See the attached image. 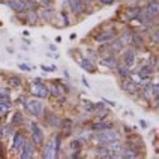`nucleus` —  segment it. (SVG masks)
Segmentation results:
<instances>
[{"label": "nucleus", "mask_w": 159, "mask_h": 159, "mask_svg": "<svg viewBox=\"0 0 159 159\" xmlns=\"http://www.w3.org/2000/svg\"><path fill=\"white\" fill-rule=\"evenodd\" d=\"M42 70L46 71V72H52V71H56V66H52V67H47V66H42Z\"/></svg>", "instance_id": "obj_31"}, {"label": "nucleus", "mask_w": 159, "mask_h": 159, "mask_svg": "<svg viewBox=\"0 0 159 159\" xmlns=\"http://www.w3.org/2000/svg\"><path fill=\"white\" fill-rule=\"evenodd\" d=\"M57 157V150H56V142L49 140L47 142V144L44 145L43 149V158L46 159H53Z\"/></svg>", "instance_id": "obj_4"}, {"label": "nucleus", "mask_w": 159, "mask_h": 159, "mask_svg": "<svg viewBox=\"0 0 159 159\" xmlns=\"http://www.w3.org/2000/svg\"><path fill=\"white\" fill-rule=\"evenodd\" d=\"M152 72H153L152 67H150V66H145V67H143V68L140 70V72H139V76L144 78L145 76H149V75H152Z\"/></svg>", "instance_id": "obj_23"}, {"label": "nucleus", "mask_w": 159, "mask_h": 159, "mask_svg": "<svg viewBox=\"0 0 159 159\" xmlns=\"http://www.w3.org/2000/svg\"><path fill=\"white\" fill-rule=\"evenodd\" d=\"M117 68V71H119V73H120V76H123V77H128L129 76V67L128 66H117L116 67Z\"/></svg>", "instance_id": "obj_24"}, {"label": "nucleus", "mask_w": 159, "mask_h": 159, "mask_svg": "<svg viewBox=\"0 0 159 159\" xmlns=\"http://www.w3.org/2000/svg\"><path fill=\"white\" fill-rule=\"evenodd\" d=\"M104 101L105 102H107L109 105H111V106H115V102H112V101H109V100H105V98H104Z\"/></svg>", "instance_id": "obj_40"}, {"label": "nucleus", "mask_w": 159, "mask_h": 159, "mask_svg": "<svg viewBox=\"0 0 159 159\" xmlns=\"http://www.w3.org/2000/svg\"><path fill=\"white\" fill-rule=\"evenodd\" d=\"M9 84H10L11 86L16 87V86L20 85V80H19L18 77H10V78H9Z\"/></svg>", "instance_id": "obj_27"}, {"label": "nucleus", "mask_w": 159, "mask_h": 159, "mask_svg": "<svg viewBox=\"0 0 159 159\" xmlns=\"http://www.w3.org/2000/svg\"><path fill=\"white\" fill-rule=\"evenodd\" d=\"M124 62H125V66H128V67H131L135 63V54H134V52L131 49L125 52V54H124Z\"/></svg>", "instance_id": "obj_12"}, {"label": "nucleus", "mask_w": 159, "mask_h": 159, "mask_svg": "<svg viewBox=\"0 0 159 159\" xmlns=\"http://www.w3.org/2000/svg\"><path fill=\"white\" fill-rule=\"evenodd\" d=\"M70 7L73 13H82L85 10V3L80 0H70Z\"/></svg>", "instance_id": "obj_8"}, {"label": "nucleus", "mask_w": 159, "mask_h": 159, "mask_svg": "<svg viewBox=\"0 0 159 159\" xmlns=\"http://www.w3.org/2000/svg\"><path fill=\"white\" fill-rule=\"evenodd\" d=\"M0 154H2V145H0Z\"/></svg>", "instance_id": "obj_46"}, {"label": "nucleus", "mask_w": 159, "mask_h": 159, "mask_svg": "<svg viewBox=\"0 0 159 159\" xmlns=\"http://www.w3.org/2000/svg\"><path fill=\"white\" fill-rule=\"evenodd\" d=\"M119 134L111 129H106V130H102V133L97 134L96 135V140L100 143L101 145H105V144H110L115 140H119Z\"/></svg>", "instance_id": "obj_1"}, {"label": "nucleus", "mask_w": 159, "mask_h": 159, "mask_svg": "<svg viewBox=\"0 0 159 159\" xmlns=\"http://www.w3.org/2000/svg\"><path fill=\"white\" fill-rule=\"evenodd\" d=\"M62 16H63V19H65V24L68 25V24H70V23H68V16H67V14H66L65 11H62Z\"/></svg>", "instance_id": "obj_37"}, {"label": "nucleus", "mask_w": 159, "mask_h": 159, "mask_svg": "<svg viewBox=\"0 0 159 159\" xmlns=\"http://www.w3.org/2000/svg\"><path fill=\"white\" fill-rule=\"evenodd\" d=\"M131 43H133V46H135V47H140L142 44H143V38L139 35V34H133L131 35Z\"/></svg>", "instance_id": "obj_22"}, {"label": "nucleus", "mask_w": 159, "mask_h": 159, "mask_svg": "<svg viewBox=\"0 0 159 159\" xmlns=\"http://www.w3.org/2000/svg\"><path fill=\"white\" fill-rule=\"evenodd\" d=\"M49 92H51L53 96L59 97L61 95L65 93V89H63L61 85H58V84H53V85L51 86V89H49Z\"/></svg>", "instance_id": "obj_15"}, {"label": "nucleus", "mask_w": 159, "mask_h": 159, "mask_svg": "<svg viewBox=\"0 0 159 159\" xmlns=\"http://www.w3.org/2000/svg\"><path fill=\"white\" fill-rule=\"evenodd\" d=\"M3 135H4V134H3V126H2V125H0V138H2Z\"/></svg>", "instance_id": "obj_43"}, {"label": "nucleus", "mask_w": 159, "mask_h": 159, "mask_svg": "<svg viewBox=\"0 0 159 159\" xmlns=\"http://www.w3.org/2000/svg\"><path fill=\"white\" fill-rule=\"evenodd\" d=\"M24 143H25L24 136H23L20 133H15L14 139H13V147H14L15 149H19V148H22V147L24 145Z\"/></svg>", "instance_id": "obj_11"}, {"label": "nucleus", "mask_w": 159, "mask_h": 159, "mask_svg": "<svg viewBox=\"0 0 159 159\" xmlns=\"http://www.w3.org/2000/svg\"><path fill=\"white\" fill-rule=\"evenodd\" d=\"M71 148H72V149H75L76 152H78L80 149H81V143H80L78 140H75V142H72V143H71Z\"/></svg>", "instance_id": "obj_28"}, {"label": "nucleus", "mask_w": 159, "mask_h": 159, "mask_svg": "<svg viewBox=\"0 0 159 159\" xmlns=\"http://www.w3.org/2000/svg\"><path fill=\"white\" fill-rule=\"evenodd\" d=\"M158 11H159V4H158V2H157V0H155V2H150L148 4V8H147L148 16L153 18V16L158 15Z\"/></svg>", "instance_id": "obj_10"}, {"label": "nucleus", "mask_w": 159, "mask_h": 159, "mask_svg": "<svg viewBox=\"0 0 159 159\" xmlns=\"http://www.w3.org/2000/svg\"><path fill=\"white\" fill-rule=\"evenodd\" d=\"M82 82H84V84H85V85H86V86H87V87H90V85H89V84H87V81H86V78H85V77H84V78H82Z\"/></svg>", "instance_id": "obj_41"}, {"label": "nucleus", "mask_w": 159, "mask_h": 159, "mask_svg": "<svg viewBox=\"0 0 159 159\" xmlns=\"http://www.w3.org/2000/svg\"><path fill=\"white\" fill-rule=\"evenodd\" d=\"M152 39H153V43H158V30H155L154 33H153V37H152Z\"/></svg>", "instance_id": "obj_34"}, {"label": "nucleus", "mask_w": 159, "mask_h": 159, "mask_svg": "<svg viewBox=\"0 0 159 159\" xmlns=\"http://www.w3.org/2000/svg\"><path fill=\"white\" fill-rule=\"evenodd\" d=\"M109 150H110V153H112L111 158H119V157H121V153H123V145L119 140H115V142L110 143Z\"/></svg>", "instance_id": "obj_7"}, {"label": "nucleus", "mask_w": 159, "mask_h": 159, "mask_svg": "<svg viewBox=\"0 0 159 159\" xmlns=\"http://www.w3.org/2000/svg\"><path fill=\"white\" fill-rule=\"evenodd\" d=\"M96 154L97 155H100L102 158H111V154H110V150L105 147H100V148H97L96 149Z\"/></svg>", "instance_id": "obj_20"}, {"label": "nucleus", "mask_w": 159, "mask_h": 159, "mask_svg": "<svg viewBox=\"0 0 159 159\" xmlns=\"http://www.w3.org/2000/svg\"><path fill=\"white\" fill-rule=\"evenodd\" d=\"M101 63H102L104 66H106L107 68H111V70H114V68H116V67H117V61H116V58H115V57H112V56L104 58Z\"/></svg>", "instance_id": "obj_14"}, {"label": "nucleus", "mask_w": 159, "mask_h": 159, "mask_svg": "<svg viewBox=\"0 0 159 159\" xmlns=\"http://www.w3.org/2000/svg\"><path fill=\"white\" fill-rule=\"evenodd\" d=\"M25 106H27L28 111H29L32 115H34V116H38L39 114L42 112V104L39 102L38 100H32V101H29L28 104H25Z\"/></svg>", "instance_id": "obj_6"}, {"label": "nucleus", "mask_w": 159, "mask_h": 159, "mask_svg": "<svg viewBox=\"0 0 159 159\" xmlns=\"http://www.w3.org/2000/svg\"><path fill=\"white\" fill-rule=\"evenodd\" d=\"M19 68H20L22 71H27V72H29V71H30V67H29V66H27V65H23V63H22V65H19Z\"/></svg>", "instance_id": "obj_33"}, {"label": "nucleus", "mask_w": 159, "mask_h": 159, "mask_svg": "<svg viewBox=\"0 0 159 159\" xmlns=\"http://www.w3.org/2000/svg\"><path fill=\"white\" fill-rule=\"evenodd\" d=\"M49 48H51L52 51H57V47H56V46H53V44H51V46H49Z\"/></svg>", "instance_id": "obj_42"}, {"label": "nucleus", "mask_w": 159, "mask_h": 159, "mask_svg": "<svg viewBox=\"0 0 159 159\" xmlns=\"http://www.w3.org/2000/svg\"><path fill=\"white\" fill-rule=\"evenodd\" d=\"M71 39H73V38H76V34H71V37H70Z\"/></svg>", "instance_id": "obj_45"}, {"label": "nucleus", "mask_w": 159, "mask_h": 159, "mask_svg": "<svg viewBox=\"0 0 159 159\" xmlns=\"http://www.w3.org/2000/svg\"><path fill=\"white\" fill-rule=\"evenodd\" d=\"M124 89L125 91H128L129 93H135L136 92V86H135V82L133 81H129V80H126V81H124Z\"/></svg>", "instance_id": "obj_18"}, {"label": "nucleus", "mask_w": 159, "mask_h": 159, "mask_svg": "<svg viewBox=\"0 0 159 159\" xmlns=\"http://www.w3.org/2000/svg\"><path fill=\"white\" fill-rule=\"evenodd\" d=\"M115 37V34L112 32H102L101 34H98L96 37V41L100 42V43H104V42H109L111 39Z\"/></svg>", "instance_id": "obj_13"}, {"label": "nucleus", "mask_w": 159, "mask_h": 159, "mask_svg": "<svg viewBox=\"0 0 159 159\" xmlns=\"http://www.w3.org/2000/svg\"><path fill=\"white\" fill-rule=\"evenodd\" d=\"M9 110V105H5V104H0V114L2 115H5Z\"/></svg>", "instance_id": "obj_29"}, {"label": "nucleus", "mask_w": 159, "mask_h": 159, "mask_svg": "<svg viewBox=\"0 0 159 159\" xmlns=\"http://www.w3.org/2000/svg\"><path fill=\"white\" fill-rule=\"evenodd\" d=\"M90 138H91V134H89V133H86V134H82V135H81V139H84V140H89Z\"/></svg>", "instance_id": "obj_36"}, {"label": "nucleus", "mask_w": 159, "mask_h": 159, "mask_svg": "<svg viewBox=\"0 0 159 159\" xmlns=\"http://www.w3.org/2000/svg\"><path fill=\"white\" fill-rule=\"evenodd\" d=\"M41 3H42L43 5H46V7H48V5L52 3V0H41Z\"/></svg>", "instance_id": "obj_38"}, {"label": "nucleus", "mask_w": 159, "mask_h": 159, "mask_svg": "<svg viewBox=\"0 0 159 159\" xmlns=\"http://www.w3.org/2000/svg\"><path fill=\"white\" fill-rule=\"evenodd\" d=\"M30 93L37 97H41V98H47L49 95V90L44 85L38 82V84H33L30 86Z\"/></svg>", "instance_id": "obj_2"}, {"label": "nucleus", "mask_w": 159, "mask_h": 159, "mask_svg": "<svg viewBox=\"0 0 159 159\" xmlns=\"http://www.w3.org/2000/svg\"><path fill=\"white\" fill-rule=\"evenodd\" d=\"M93 2V0H84V3L86 4V3H92Z\"/></svg>", "instance_id": "obj_44"}, {"label": "nucleus", "mask_w": 159, "mask_h": 159, "mask_svg": "<svg viewBox=\"0 0 159 159\" xmlns=\"http://www.w3.org/2000/svg\"><path fill=\"white\" fill-rule=\"evenodd\" d=\"M32 135H33V140L35 144H42L43 143V139H44V135L42 133V129L38 126V124H32Z\"/></svg>", "instance_id": "obj_5"}, {"label": "nucleus", "mask_w": 159, "mask_h": 159, "mask_svg": "<svg viewBox=\"0 0 159 159\" xmlns=\"http://www.w3.org/2000/svg\"><path fill=\"white\" fill-rule=\"evenodd\" d=\"M92 129L97 130V131H102V130H106V129H112V125L111 124H106V123H100V124H93Z\"/></svg>", "instance_id": "obj_21"}, {"label": "nucleus", "mask_w": 159, "mask_h": 159, "mask_svg": "<svg viewBox=\"0 0 159 159\" xmlns=\"http://www.w3.org/2000/svg\"><path fill=\"white\" fill-rule=\"evenodd\" d=\"M48 121H49V124L52 126H58L59 125V119L57 116H54V115H51V117L48 119Z\"/></svg>", "instance_id": "obj_25"}, {"label": "nucleus", "mask_w": 159, "mask_h": 159, "mask_svg": "<svg viewBox=\"0 0 159 159\" xmlns=\"http://www.w3.org/2000/svg\"><path fill=\"white\" fill-rule=\"evenodd\" d=\"M0 3H3V0H0Z\"/></svg>", "instance_id": "obj_47"}, {"label": "nucleus", "mask_w": 159, "mask_h": 159, "mask_svg": "<svg viewBox=\"0 0 159 159\" xmlns=\"http://www.w3.org/2000/svg\"><path fill=\"white\" fill-rule=\"evenodd\" d=\"M8 7L10 9H13L16 13H24L28 9V5L24 0H9L8 2Z\"/></svg>", "instance_id": "obj_3"}, {"label": "nucleus", "mask_w": 159, "mask_h": 159, "mask_svg": "<svg viewBox=\"0 0 159 159\" xmlns=\"http://www.w3.org/2000/svg\"><path fill=\"white\" fill-rule=\"evenodd\" d=\"M52 15H53V10H51V9H48V10H44V11H43V18H44V19H47V20H49Z\"/></svg>", "instance_id": "obj_30"}, {"label": "nucleus", "mask_w": 159, "mask_h": 159, "mask_svg": "<svg viewBox=\"0 0 159 159\" xmlns=\"http://www.w3.org/2000/svg\"><path fill=\"white\" fill-rule=\"evenodd\" d=\"M121 157H124V158H126V159H135V158H138V153H136L135 149H133V148H128V149L123 150Z\"/></svg>", "instance_id": "obj_17"}, {"label": "nucleus", "mask_w": 159, "mask_h": 159, "mask_svg": "<svg viewBox=\"0 0 159 159\" xmlns=\"http://www.w3.org/2000/svg\"><path fill=\"white\" fill-rule=\"evenodd\" d=\"M11 123H13V125H22L24 123L23 114L22 112H15L13 119H11Z\"/></svg>", "instance_id": "obj_19"}, {"label": "nucleus", "mask_w": 159, "mask_h": 159, "mask_svg": "<svg viewBox=\"0 0 159 159\" xmlns=\"http://www.w3.org/2000/svg\"><path fill=\"white\" fill-rule=\"evenodd\" d=\"M140 125H142V128H144V129H145V128L148 126V124H147V123H145L144 120H140Z\"/></svg>", "instance_id": "obj_39"}, {"label": "nucleus", "mask_w": 159, "mask_h": 159, "mask_svg": "<svg viewBox=\"0 0 159 159\" xmlns=\"http://www.w3.org/2000/svg\"><path fill=\"white\" fill-rule=\"evenodd\" d=\"M0 96H9L8 89H0Z\"/></svg>", "instance_id": "obj_32"}, {"label": "nucleus", "mask_w": 159, "mask_h": 159, "mask_svg": "<svg viewBox=\"0 0 159 159\" xmlns=\"http://www.w3.org/2000/svg\"><path fill=\"white\" fill-rule=\"evenodd\" d=\"M80 65H81V67H82L85 71H87V72H91V73H92V72L95 71V66H93V63L90 61V59H87V58L81 59Z\"/></svg>", "instance_id": "obj_16"}, {"label": "nucleus", "mask_w": 159, "mask_h": 159, "mask_svg": "<svg viewBox=\"0 0 159 159\" xmlns=\"http://www.w3.org/2000/svg\"><path fill=\"white\" fill-rule=\"evenodd\" d=\"M100 3L101 4H105V5H110L114 3V0H100Z\"/></svg>", "instance_id": "obj_35"}, {"label": "nucleus", "mask_w": 159, "mask_h": 159, "mask_svg": "<svg viewBox=\"0 0 159 159\" xmlns=\"http://www.w3.org/2000/svg\"><path fill=\"white\" fill-rule=\"evenodd\" d=\"M28 22H29L30 24H34V23L37 22V15H35V13H34L33 10H30V11L28 13Z\"/></svg>", "instance_id": "obj_26"}, {"label": "nucleus", "mask_w": 159, "mask_h": 159, "mask_svg": "<svg viewBox=\"0 0 159 159\" xmlns=\"http://www.w3.org/2000/svg\"><path fill=\"white\" fill-rule=\"evenodd\" d=\"M33 154H34V147H33V144H30V143H24V145H23V153H22L20 158H23V159H29V158L33 157Z\"/></svg>", "instance_id": "obj_9"}]
</instances>
